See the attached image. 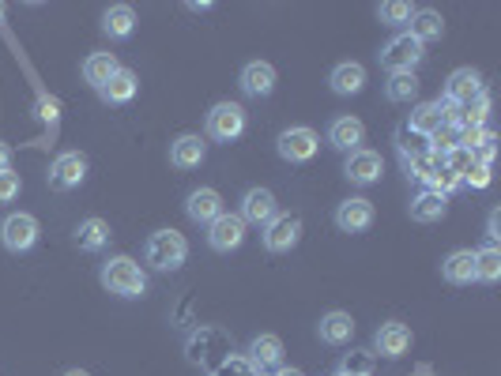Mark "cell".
Listing matches in <instances>:
<instances>
[{"label":"cell","instance_id":"cell-1","mask_svg":"<svg viewBox=\"0 0 501 376\" xmlns=\"http://www.w3.org/2000/svg\"><path fill=\"white\" fill-rule=\"evenodd\" d=\"M99 278H102V287H106L110 294H117V298H124V301L147 294V275H144V267H140L133 256H110V260L102 264Z\"/></svg>","mask_w":501,"mask_h":376},{"label":"cell","instance_id":"cell-2","mask_svg":"<svg viewBox=\"0 0 501 376\" xmlns=\"http://www.w3.org/2000/svg\"><path fill=\"white\" fill-rule=\"evenodd\" d=\"M189 256V241H185L177 230H155L147 237V248H144V260L155 267V271H177Z\"/></svg>","mask_w":501,"mask_h":376},{"label":"cell","instance_id":"cell-3","mask_svg":"<svg viewBox=\"0 0 501 376\" xmlns=\"http://www.w3.org/2000/svg\"><path fill=\"white\" fill-rule=\"evenodd\" d=\"M38 218L35 214H27V211H16V214H8L5 223H0V245L8 248V253H30V248L38 245Z\"/></svg>","mask_w":501,"mask_h":376},{"label":"cell","instance_id":"cell-4","mask_svg":"<svg viewBox=\"0 0 501 376\" xmlns=\"http://www.w3.org/2000/svg\"><path fill=\"white\" fill-rule=\"evenodd\" d=\"M204 129L215 143H234L241 132H245V110L238 102H215L208 110V120H204Z\"/></svg>","mask_w":501,"mask_h":376},{"label":"cell","instance_id":"cell-5","mask_svg":"<svg viewBox=\"0 0 501 376\" xmlns=\"http://www.w3.org/2000/svg\"><path fill=\"white\" fill-rule=\"evenodd\" d=\"M275 151H279V159H283V162H291V166H302V162H309L313 154L321 151V136L313 132V129H305V124H294V129L279 132V140H275Z\"/></svg>","mask_w":501,"mask_h":376},{"label":"cell","instance_id":"cell-6","mask_svg":"<svg viewBox=\"0 0 501 376\" xmlns=\"http://www.w3.org/2000/svg\"><path fill=\"white\" fill-rule=\"evenodd\" d=\"M422 57H426V46L415 42V38L403 30V35H396V38L381 49V65H385L389 76H396V72H415V68L422 65Z\"/></svg>","mask_w":501,"mask_h":376},{"label":"cell","instance_id":"cell-7","mask_svg":"<svg viewBox=\"0 0 501 376\" xmlns=\"http://www.w3.org/2000/svg\"><path fill=\"white\" fill-rule=\"evenodd\" d=\"M87 181V154L80 151H60L49 166V188L53 193H72Z\"/></svg>","mask_w":501,"mask_h":376},{"label":"cell","instance_id":"cell-8","mask_svg":"<svg viewBox=\"0 0 501 376\" xmlns=\"http://www.w3.org/2000/svg\"><path fill=\"white\" fill-rule=\"evenodd\" d=\"M245 223H241V214H234V211H223L215 218V223L208 226V245L215 248V253H234V248H241V241H245Z\"/></svg>","mask_w":501,"mask_h":376},{"label":"cell","instance_id":"cell-9","mask_svg":"<svg viewBox=\"0 0 501 376\" xmlns=\"http://www.w3.org/2000/svg\"><path fill=\"white\" fill-rule=\"evenodd\" d=\"M385 173V159L378 151H369V147H358L347 154V162H343V177H347L351 184H373V181H381Z\"/></svg>","mask_w":501,"mask_h":376},{"label":"cell","instance_id":"cell-10","mask_svg":"<svg viewBox=\"0 0 501 376\" xmlns=\"http://www.w3.org/2000/svg\"><path fill=\"white\" fill-rule=\"evenodd\" d=\"M302 241V218L298 214H275L264 226V248L268 253H291V248Z\"/></svg>","mask_w":501,"mask_h":376},{"label":"cell","instance_id":"cell-11","mask_svg":"<svg viewBox=\"0 0 501 376\" xmlns=\"http://www.w3.org/2000/svg\"><path fill=\"white\" fill-rule=\"evenodd\" d=\"M241 223L245 226H268L272 218L279 214V204H275V193L272 188H249L241 196Z\"/></svg>","mask_w":501,"mask_h":376},{"label":"cell","instance_id":"cell-12","mask_svg":"<svg viewBox=\"0 0 501 376\" xmlns=\"http://www.w3.org/2000/svg\"><path fill=\"white\" fill-rule=\"evenodd\" d=\"M483 76L475 68H456L445 83V102L449 106H472L475 99H483Z\"/></svg>","mask_w":501,"mask_h":376},{"label":"cell","instance_id":"cell-13","mask_svg":"<svg viewBox=\"0 0 501 376\" xmlns=\"http://www.w3.org/2000/svg\"><path fill=\"white\" fill-rule=\"evenodd\" d=\"M336 226L343 234H362L373 226V204L366 196H351V200H343L336 207Z\"/></svg>","mask_w":501,"mask_h":376},{"label":"cell","instance_id":"cell-14","mask_svg":"<svg viewBox=\"0 0 501 376\" xmlns=\"http://www.w3.org/2000/svg\"><path fill=\"white\" fill-rule=\"evenodd\" d=\"M223 211H227V207H223V196H219L215 188H193L189 200H185V214H189L197 226H211Z\"/></svg>","mask_w":501,"mask_h":376},{"label":"cell","instance_id":"cell-15","mask_svg":"<svg viewBox=\"0 0 501 376\" xmlns=\"http://www.w3.org/2000/svg\"><path fill=\"white\" fill-rule=\"evenodd\" d=\"M238 87L249 94V99H268V94L275 90V68L268 65V60H249V65L241 68V76H238Z\"/></svg>","mask_w":501,"mask_h":376},{"label":"cell","instance_id":"cell-16","mask_svg":"<svg viewBox=\"0 0 501 376\" xmlns=\"http://www.w3.org/2000/svg\"><path fill=\"white\" fill-rule=\"evenodd\" d=\"M373 347H378L381 358H403L411 350V328L400 324V320H389L378 328V335H373Z\"/></svg>","mask_w":501,"mask_h":376},{"label":"cell","instance_id":"cell-17","mask_svg":"<svg viewBox=\"0 0 501 376\" xmlns=\"http://www.w3.org/2000/svg\"><path fill=\"white\" fill-rule=\"evenodd\" d=\"M204 159H208V143L197 132H185L170 143V166L177 170H197Z\"/></svg>","mask_w":501,"mask_h":376},{"label":"cell","instance_id":"cell-18","mask_svg":"<svg viewBox=\"0 0 501 376\" xmlns=\"http://www.w3.org/2000/svg\"><path fill=\"white\" fill-rule=\"evenodd\" d=\"M362 140H366V124L358 120V117H336L332 124H328V143L336 147V151H358L362 147Z\"/></svg>","mask_w":501,"mask_h":376},{"label":"cell","instance_id":"cell-19","mask_svg":"<svg viewBox=\"0 0 501 376\" xmlns=\"http://www.w3.org/2000/svg\"><path fill=\"white\" fill-rule=\"evenodd\" d=\"M249 361L261 372H272V369H283V342L279 335H257L249 342Z\"/></svg>","mask_w":501,"mask_h":376},{"label":"cell","instance_id":"cell-20","mask_svg":"<svg viewBox=\"0 0 501 376\" xmlns=\"http://www.w3.org/2000/svg\"><path fill=\"white\" fill-rule=\"evenodd\" d=\"M442 275H445V282H453V287L475 282V248H456V253H449L442 264Z\"/></svg>","mask_w":501,"mask_h":376},{"label":"cell","instance_id":"cell-21","mask_svg":"<svg viewBox=\"0 0 501 376\" xmlns=\"http://www.w3.org/2000/svg\"><path fill=\"white\" fill-rule=\"evenodd\" d=\"M328 87H332L336 94H343V99H351V94H358V90L366 87V68L358 65V60H343V65L332 68Z\"/></svg>","mask_w":501,"mask_h":376},{"label":"cell","instance_id":"cell-22","mask_svg":"<svg viewBox=\"0 0 501 376\" xmlns=\"http://www.w3.org/2000/svg\"><path fill=\"white\" fill-rule=\"evenodd\" d=\"M415 42H422V46H430V42H442V35H445V19H442V12H433V8H415V16H411V30H407Z\"/></svg>","mask_w":501,"mask_h":376},{"label":"cell","instance_id":"cell-23","mask_svg":"<svg viewBox=\"0 0 501 376\" xmlns=\"http://www.w3.org/2000/svg\"><path fill=\"white\" fill-rule=\"evenodd\" d=\"M445 211H449V200L442 193H433V188H422V193L411 200V218H415V223H422V226L442 223Z\"/></svg>","mask_w":501,"mask_h":376},{"label":"cell","instance_id":"cell-24","mask_svg":"<svg viewBox=\"0 0 501 376\" xmlns=\"http://www.w3.org/2000/svg\"><path fill=\"white\" fill-rule=\"evenodd\" d=\"M136 90H140V79H136V72H129V68H121L102 90H99V99L106 102V106H124V102H133L136 99Z\"/></svg>","mask_w":501,"mask_h":376},{"label":"cell","instance_id":"cell-25","mask_svg":"<svg viewBox=\"0 0 501 376\" xmlns=\"http://www.w3.org/2000/svg\"><path fill=\"white\" fill-rule=\"evenodd\" d=\"M317 335H321V342H328V347H343V342H351V335H355L351 312H328V317H321Z\"/></svg>","mask_w":501,"mask_h":376},{"label":"cell","instance_id":"cell-26","mask_svg":"<svg viewBox=\"0 0 501 376\" xmlns=\"http://www.w3.org/2000/svg\"><path fill=\"white\" fill-rule=\"evenodd\" d=\"M407 129L419 132V136H433L437 129H445V113H442V102H419L407 117Z\"/></svg>","mask_w":501,"mask_h":376},{"label":"cell","instance_id":"cell-27","mask_svg":"<svg viewBox=\"0 0 501 376\" xmlns=\"http://www.w3.org/2000/svg\"><path fill=\"white\" fill-rule=\"evenodd\" d=\"M117 72H121V65H117L113 53H91V57L83 60V79L95 87V90H102Z\"/></svg>","mask_w":501,"mask_h":376},{"label":"cell","instance_id":"cell-28","mask_svg":"<svg viewBox=\"0 0 501 376\" xmlns=\"http://www.w3.org/2000/svg\"><path fill=\"white\" fill-rule=\"evenodd\" d=\"M76 245H80V253H102L110 245V223L106 218H83L76 230Z\"/></svg>","mask_w":501,"mask_h":376},{"label":"cell","instance_id":"cell-29","mask_svg":"<svg viewBox=\"0 0 501 376\" xmlns=\"http://www.w3.org/2000/svg\"><path fill=\"white\" fill-rule=\"evenodd\" d=\"M102 30H106V38H113V42L133 38V30H136V12H133L129 5H113V8H106Z\"/></svg>","mask_w":501,"mask_h":376},{"label":"cell","instance_id":"cell-30","mask_svg":"<svg viewBox=\"0 0 501 376\" xmlns=\"http://www.w3.org/2000/svg\"><path fill=\"white\" fill-rule=\"evenodd\" d=\"M385 99L396 102V106L415 102V99H419V76H415V72H396V76H389V83H385Z\"/></svg>","mask_w":501,"mask_h":376},{"label":"cell","instance_id":"cell-31","mask_svg":"<svg viewBox=\"0 0 501 376\" xmlns=\"http://www.w3.org/2000/svg\"><path fill=\"white\" fill-rule=\"evenodd\" d=\"M396 147H400V154H403V162H415V159H426V154H433L430 140H426V136H419V132H411V129H407V124L396 132Z\"/></svg>","mask_w":501,"mask_h":376},{"label":"cell","instance_id":"cell-32","mask_svg":"<svg viewBox=\"0 0 501 376\" xmlns=\"http://www.w3.org/2000/svg\"><path fill=\"white\" fill-rule=\"evenodd\" d=\"M501 278V248L486 245L475 248V282H497Z\"/></svg>","mask_w":501,"mask_h":376},{"label":"cell","instance_id":"cell-33","mask_svg":"<svg viewBox=\"0 0 501 376\" xmlns=\"http://www.w3.org/2000/svg\"><path fill=\"white\" fill-rule=\"evenodd\" d=\"M472 166H475V151H467V147H460V143H456V147H449V151L442 154V170H445V173H453L456 181H460L467 170H472Z\"/></svg>","mask_w":501,"mask_h":376},{"label":"cell","instance_id":"cell-34","mask_svg":"<svg viewBox=\"0 0 501 376\" xmlns=\"http://www.w3.org/2000/svg\"><path fill=\"white\" fill-rule=\"evenodd\" d=\"M378 16H381V23H389V26H403V23H411L415 8L403 5V0H385V5H378Z\"/></svg>","mask_w":501,"mask_h":376},{"label":"cell","instance_id":"cell-35","mask_svg":"<svg viewBox=\"0 0 501 376\" xmlns=\"http://www.w3.org/2000/svg\"><path fill=\"white\" fill-rule=\"evenodd\" d=\"M19 188H23V181L16 170H0V204H12L19 196Z\"/></svg>","mask_w":501,"mask_h":376},{"label":"cell","instance_id":"cell-36","mask_svg":"<svg viewBox=\"0 0 501 376\" xmlns=\"http://www.w3.org/2000/svg\"><path fill=\"white\" fill-rule=\"evenodd\" d=\"M460 181H467L472 188H486V184H490V166H479V162H475V166L467 170V173H464Z\"/></svg>","mask_w":501,"mask_h":376},{"label":"cell","instance_id":"cell-37","mask_svg":"<svg viewBox=\"0 0 501 376\" xmlns=\"http://www.w3.org/2000/svg\"><path fill=\"white\" fill-rule=\"evenodd\" d=\"M339 372H362V376H369V358H366V354H351V358H343Z\"/></svg>","mask_w":501,"mask_h":376},{"label":"cell","instance_id":"cell-38","mask_svg":"<svg viewBox=\"0 0 501 376\" xmlns=\"http://www.w3.org/2000/svg\"><path fill=\"white\" fill-rule=\"evenodd\" d=\"M486 237H490V245H497V237H501V211H490V223H486Z\"/></svg>","mask_w":501,"mask_h":376},{"label":"cell","instance_id":"cell-39","mask_svg":"<svg viewBox=\"0 0 501 376\" xmlns=\"http://www.w3.org/2000/svg\"><path fill=\"white\" fill-rule=\"evenodd\" d=\"M38 113H42L46 120H57V102H53V99H42V102H38Z\"/></svg>","mask_w":501,"mask_h":376},{"label":"cell","instance_id":"cell-40","mask_svg":"<svg viewBox=\"0 0 501 376\" xmlns=\"http://www.w3.org/2000/svg\"><path fill=\"white\" fill-rule=\"evenodd\" d=\"M0 170H12V147L0 140Z\"/></svg>","mask_w":501,"mask_h":376},{"label":"cell","instance_id":"cell-41","mask_svg":"<svg viewBox=\"0 0 501 376\" xmlns=\"http://www.w3.org/2000/svg\"><path fill=\"white\" fill-rule=\"evenodd\" d=\"M275 376H302V369H275Z\"/></svg>","mask_w":501,"mask_h":376},{"label":"cell","instance_id":"cell-42","mask_svg":"<svg viewBox=\"0 0 501 376\" xmlns=\"http://www.w3.org/2000/svg\"><path fill=\"white\" fill-rule=\"evenodd\" d=\"M65 376H91V372H87V369H69Z\"/></svg>","mask_w":501,"mask_h":376},{"label":"cell","instance_id":"cell-43","mask_svg":"<svg viewBox=\"0 0 501 376\" xmlns=\"http://www.w3.org/2000/svg\"><path fill=\"white\" fill-rule=\"evenodd\" d=\"M339 376H362V372H339Z\"/></svg>","mask_w":501,"mask_h":376},{"label":"cell","instance_id":"cell-44","mask_svg":"<svg viewBox=\"0 0 501 376\" xmlns=\"http://www.w3.org/2000/svg\"><path fill=\"white\" fill-rule=\"evenodd\" d=\"M0 19H5V5H0Z\"/></svg>","mask_w":501,"mask_h":376}]
</instances>
